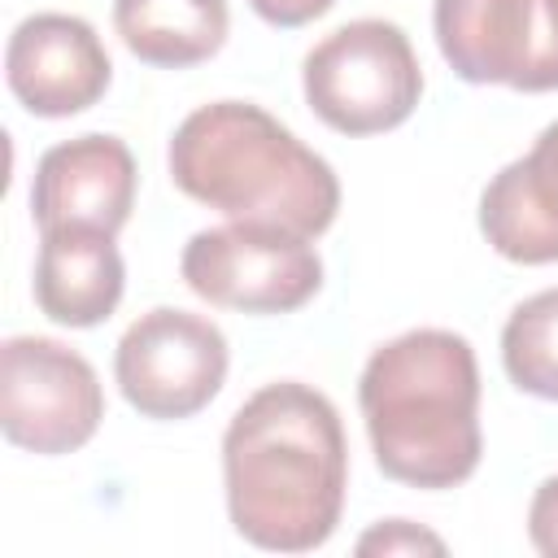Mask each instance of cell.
<instances>
[{"label": "cell", "mask_w": 558, "mask_h": 558, "mask_svg": "<svg viewBox=\"0 0 558 558\" xmlns=\"http://www.w3.org/2000/svg\"><path fill=\"white\" fill-rule=\"evenodd\" d=\"M222 488L231 527L248 545L270 554L327 545L349 488L336 405L301 379L257 388L222 432Z\"/></svg>", "instance_id": "6da1fadb"}, {"label": "cell", "mask_w": 558, "mask_h": 558, "mask_svg": "<svg viewBox=\"0 0 558 558\" xmlns=\"http://www.w3.org/2000/svg\"><path fill=\"white\" fill-rule=\"evenodd\" d=\"M357 405L375 462L410 488H453L475 475L480 366L466 336L414 327L379 344L357 379Z\"/></svg>", "instance_id": "7a4b0ae2"}, {"label": "cell", "mask_w": 558, "mask_h": 558, "mask_svg": "<svg viewBox=\"0 0 558 558\" xmlns=\"http://www.w3.org/2000/svg\"><path fill=\"white\" fill-rule=\"evenodd\" d=\"M166 166L183 196L235 222H275L314 240L340 209L336 170L248 100L192 109L170 135Z\"/></svg>", "instance_id": "3957f363"}, {"label": "cell", "mask_w": 558, "mask_h": 558, "mask_svg": "<svg viewBox=\"0 0 558 558\" xmlns=\"http://www.w3.org/2000/svg\"><path fill=\"white\" fill-rule=\"evenodd\" d=\"M310 109L340 135H379L401 126L418 96L423 70L410 35L384 17H357L323 35L301 65Z\"/></svg>", "instance_id": "277c9868"}, {"label": "cell", "mask_w": 558, "mask_h": 558, "mask_svg": "<svg viewBox=\"0 0 558 558\" xmlns=\"http://www.w3.org/2000/svg\"><path fill=\"white\" fill-rule=\"evenodd\" d=\"M179 275L218 310L292 314L323 288V257L301 231L231 218L183 244Z\"/></svg>", "instance_id": "5b68a950"}, {"label": "cell", "mask_w": 558, "mask_h": 558, "mask_svg": "<svg viewBox=\"0 0 558 558\" xmlns=\"http://www.w3.org/2000/svg\"><path fill=\"white\" fill-rule=\"evenodd\" d=\"M105 418V392L83 353L52 336L0 344V432L9 445L57 458L83 449Z\"/></svg>", "instance_id": "8992f818"}, {"label": "cell", "mask_w": 558, "mask_h": 558, "mask_svg": "<svg viewBox=\"0 0 558 558\" xmlns=\"http://www.w3.org/2000/svg\"><path fill=\"white\" fill-rule=\"evenodd\" d=\"M227 366L231 353L218 323L170 305L140 314L113 349V379L126 405L166 423L201 414L218 397Z\"/></svg>", "instance_id": "52a82bcc"}, {"label": "cell", "mask_w": 558, "mask_h": 558, "mask_svg": "<svg viewBox=\"0 0 558 558\" xmlns=\"http://www.w3.org/2000/svg\"><path fill=\"white\" fill-rule=\"evenodd\" d=\"M440 57L466 83H501L514 92L558 87V39L541 0H436Z\"/></svg>", "instance_id": "ba28073f"}, {"label": "cell", "mask_w": 558, "mask_h": 558, "mask_svg": "<svg viewBox=\"0 0 558 558\" xmlns=\"http://www.w3.org/2000/svg\"><path fill=\"white\" fill-rule=\"evenodd\" d=\"M4 78L26 113L70 118L109 92L113 61L92 22L74 13H31L4 44Z\"/></svg>", "instance_id": "9c48e42d"}, {"label": "cell", "mask_w": 558, "mask_h": 558, "mask_svg": "<svg viewBox=\"0 0 558 558\" xmlns=\"http://www.w3.org/2000/svg\"><path fill=\"white\" fill-rule=\"evenodd\" d=\"M135 157L118 135H74L39 157L31 218L39 231L96 227L118 235L135 209Z\"/></svg>", "instance_id": "30bf717a"}, {"label": "cell", "mask_w": 558, "mask_h": 558, "mask_svg": "<svg viewBox=\"0 0 558 558\" xmlns=\"http://www.w3.org/2000/svg\"><path fill=\"white\" fill-rule=\"evenodd\" d=\"M480 231L506 262H558V122L488 179L480 196Z\"/></svg>", "instance_id": "8fae6325"}, {"label": "cell", "mask_w": 558, "mask_h": 558, "mask_svg": "<svg viewBox=\"0 0 558 558\" xmlns=\"http://www.w3.org/2000/svg\"><path fill=\"white\" fill-rule=\"evenodd\" d=\"M35 257V305L61 327L105 323L126 288V266L109 231L96 227H57L39 231Z\"/></svg>", "instance_id": "7c38bea8"}, {"label": "cell", "mask_w": 558, "mask_h": 558, "mask_svg": "<svg viewBox=\"0 0 558 558\" xmlns=\"http://www.w3.org/2000/svg\"><path fill=\"white\" fill-rule=\"evenodd\" d=\"M227 0H113L126 52L157 70H187L227 44Z\"/></svg>", "instance_id": "4fadbf2b"}, {"label": "cell", "mask_w": 558, "mask_h": 558, "mask_svg": "<svg viewBox=\"0 0 558 558\" xmlns=\"http://www.w3.org/2000/svg\"><path fill=\"white\" fill-rule=\"evenodd\" d=\"M501 366L519 392L558 401V288L510 310L501 327Z\"/></svg>", "instance_id": "5bb4252c"}, {"label": "cell", "mask_w": 558, "mask_h": 558, "mask_svg": "<svg viewBox=\"0 0 558 558\" xmlns=\"http://www.w3.org/2000/svg\"><path fill=\"white\" fill-rule=\"evenodd\" d=\"M357 554H445V541L410 519H384L357 541Z\"/></svg>", "instance_id": "9a60e30c"}, {"label": "cell", "mask_w": 558, "mask_h": 558, "mask_svg": "<svg viewBox=\"0 0 558 558\" xmlns=\"http://www.w3.org/2000/svg\"><path fill=\"white\" fill-rule=\"evenodd\" d=\"M527 536H532L536 554L558 558V475L541 480V488L532 493V506H527Z\"/></svg>", "instance_id": "2e32d148"}, {"label": "cell", "mask_w": 558, "mask_h": 558, "mask_svg": "<svg viewBox=\"0 0 558 558\" xmlns=\"http://www.w3.org/2000/svg\"><path fill=\"white\" fill-rule=\"evenodd\" d=\"M331 4H336V0H248V9H253L262 22L279 26V31H292V26H305V22L323 17Z\"/></svg>", "instance_id": "e0dca14e"}, {"label": "cell", "mask_w": 558, "mask_h": 558, "mask_svg": "<svg viewBox=\"0 0 558 558\" xmlns=\"http://www.w3.org/2000/svg\"><path fill=\"white\" fill-rule=\"evenodd\" d=\"M541 9H545V22H549V31L558 39V0H541Z\"/></svg>", "instance_id": "ac0fdd59"}]
</instances>
